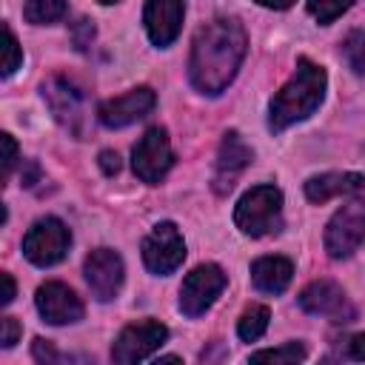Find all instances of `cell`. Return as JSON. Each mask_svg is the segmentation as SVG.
I'll list each match as a JSON object with an SVG mask.
<instances>
[{"mask_svg": "<svg viewBox=\"0 0 365 365\" xmlns=\"http://www.w3.org/2000/svg\"><path fill=\"white\" fill-rule=\"evenodd\" d=\"M325 86H328L325 68L319 63L308 60V57H299L291 80L271 97L268 128L271 131H285L294 123L308 120L319 108V103L325 97Z\"/></svg>", "mask_w": 365, "mask_h": 365, "instance_id": "obj_2", "label": "cell"}, {"mask_svg": "<svg viewBox=\"0 0 365 365\" xmlns=\"http://www.w3.org/2000/svg\"><path fill=\"white\" fill-rule=\"evenodd\" d=\"M248 51V37L240 20L214 17L191 40L188 80L200 94H220L237 77Z\"/></svg>", "mask_w": 365, "mask_h": 365, "instance_id": "obj_1", "label": "cell"}, {"mask_svg": "<svg viewBox=\"0 0 365 365\" xmlns=\"http://www.w3.org/2000/svg\"><path fill=\"white\" fill-rule=\"evenodd\" d=\"M3 37H6V43H3V77H11L23 63V51H20V43L9 26H3Z\"/></svg>", "mask_w": 365, "mask_h": 365, "instance_id": "obj_24", "label": "cell"}, {"mask_svg": "<svg viewBox=\"0 0 365 365\" xmlns=\"http://www.w3.org/2000/svg\"><path fill=\"white\" fill-rule=\"evenodd\" d=\"M43 100L48 103L54 120L66 131H71L74 137H83V131H86V97L71 80L51 77L48 83H43Z\"/></svg>", "mask_w": 365, "mask_h": 365, "instance_id": "obj_10", "label": "cell"}, {"mask_svg": "<svg viewBox=\"0 0 365 365\" xmlns=\"http://www.w3.org/2000/svg\"><path fill=\"white\" fill-rule=\"evenodd\" d=\"M34 305L48 325H71L86 314L83 299L63 282H43L34 294Z\"/></svg>", "mask_w": 365, "mask_h": 365, "instance_id": "obj_14", "label": "cell"}, {"mask_svg": "<svg viewBox=\"0 0 365 365\" xmlns=\"http://www.w3.org/2000/svg\"><path fill=\"white\" fill-rule=\"evenodd\" d=\"M345 354H348V359H356V362H365V331L348 339V351H345Z\"/></svg>", "mask_w": 365, "mask_h": 365, "instance_id": "obj_28", "label": "cell"}, {"mask_svg": "<svg viewBox=\"0 0 365 365\" xmlns=\"http://www.w3.org/2000/svg\"><path fill=\"white\" fill-rule=\"evenodd\" d=\"M254 3H259V6H265V9H277V11H282V9H291L297 0H254Z\"/></svg>", "mask_w": 365, "mask_h": 365, "instance_id": "obj_31", "label": "cell"}, {"mask_svg": "<svg viewBox=\"0 0 365 365\" xmlns=\"http://www.w3.org/2000/svg\"><path fill=\"white\" fill-rule=\"evenodd\" d=\"M0 279H3V297H0V302H3V305H9V302L14 299V291H17V288H14L11 274H6V271H3V274H0Z\"/></svg>", "mask_w": 365, "mask_h": 365, "instance_id": "obj_30", "label": "cell"}, {"mask_svg": "<svg viewBox=\"0 0 365 365\" xmlns=\"http://www.w3.org/2000/svg\"><path fill=\"white\" fill-rule=\"evenodd\" d=\"M225 288V271L214 262H205V265H197L180 285V311L185 317H200L205 314L217 297L222 294Z\"/></svg>", "mask_w": 365, "mask_h": 365, "instance_id": "obj_9", "label": "cell"}, {"mask_svg": "<svg viewBox=\"0 0 365 365\" xmlns=\"http://www.w3.org/2000/svg\"><path fill=\"white\" fill-rule=\"evenodd\" d=\"M268 319H271V311H268L265 305H259V302L248 305V308L240 314V319H237V334H240V339H242V342H257V339L265 334Z\"/></svg>", "mask_w": 365, "mask_h": 365, "instance_id": "obj_20", "label": "cell"}, {"mask_svg": "<svg viewBox=\"0 0 365 365\" xmlns=\"http://www.w3.org/2000/svg\"><path fill=\"white\" fill-rule=\"evenodd\" d=\"M86 282L94 294V299L100 302H108L120 294L123 288V279H125V265H123V257L114 251V248H97L86 257Z\"/></svg>", "mask_w": 365, "mask_h": 365, "instance_id": "obj_12", "label": "cell"}, {"mask_svg": "<svg viewBox=\"0 0 365 365\" xmlns=\"http://www.w3.org/2000/svg\"><path fill=\"white\" fill-rule=\"evenodd\" d=\"M131 165H134V174L148 185H157L171 171L174 148H171V140H168L165 128L154 125L140 137V143L131 151Z\"/></svg>", "mask_w": 365, "mask_h": 365, "instance_id": "obj_7", "label": "cell"}, {"mask_svg": "<svg viewBox=\"0 0 365 365\" xmlns=\"http://www.w3.org/2000/svg\"><path fill=\"white\" fill-rule=\"evenodd\" d=\"M0 143H3V180H9L17 163V143L11 134H0Z\"/></svg>", "mask_w": 365, "mask_h": 365, "instance_id": "obj_25", "label": "cell"}, {"mask_svg": "<svg viewBox=\"0 0 365 365\" xmlns=\"http://www.w3.org/2000/svg\"><path fill=\"white\" fill-rule=\"evenodd\" d=\"M168 339V328L157 319H143V322H131L125 325L114 345H111V359L117 365H134V362H143L148 359L163 342Z\"/></svg>", "mask_w": 365, "mask_h": 365, "instance_id": "obj_6", "label": "cell"}, {"mask_svg": "<svg viewBox=\"0 0 365 365\" xmlns=\"http://www.w3.org/2000/svg\"><path fill=\"white\" fill-rule=\"evenodd\" d=\"M71 245V234L63 220L57 217H40L23 237V254L31 265L48 268L57 265Z\"/></svg>", "mask_w": 365, "mask_h": 365, "instance_id": "obj_4", "label": "cell"}, {"mask_svg": "<svg viewBox=\"0 0 365 365\" xmlns=\"http://www.w3.org/2000/svg\"><path fill=\"white\" fill-rule=\"evenodd\" d=\"M339 54L354 74H365V31H359V29L348 31L339 46Z\"/></svg>", "mask_w": 365, "mask_h": 365, "instance_id": "obj_22", "label": "cell"}, {"mask_svg": "<svg viewBox=\"0 0 365 365\" xmlns=\"http://www.w3.org/2000/svg\"><path fill=\"white\" fill-rule=\"evenodd\" d=\"M254 160V151L248 148V143L237 134V131H225L220 151H217V171H214V188L217 194H225L234 188V180L248 168V163Z\"/></svg>", "mask_w": 365, "mask_h": 365, "instance_id": "obj_16", "label": "cell"}, {"mask_svg": "<svg viewBox=\"0 0 365 365\" xmlns=\"http://www.w3.org/2000/svg\"><path fill=\"white\" fill-rule=\"evenodd\" d=\"M17 339H20V322L14 317H3L0 319V345L11 348Z\"/></svg>", "mask_w": 365, "mask_h": 365, "instance_id": "obj_26", "label": "cell"}, {"mask_svg": "<svg viewBox=\"0 0 365 365\" xmlns=\"http://www.w3.org/2000/svg\"><path fill=\"white\" fill-rule=\"evenodd\" d=\"M234 225L245 237L277 234L282 228V191L268 182L248 188L234 208Z\"/></svg>", "mask_w": 365, "mask_h": 365, "instance_id": "obj_3", "label": "cell"}, {"mask_svg": "<svg viewBox=\"0 0 365 365\" xmlns=\"http://www.w3.org/2000/svg\"><path fill=\"white\" fill-rule=\"evenodd\" d=\"M365 188V174L356 171H325L305 182V197L317 205L334 200V197H351Z\"/></svg>", "mask_w": 365, "mask_h": 365, "instance_id": "obj_17", "label": "cell"}, {"mask_svg": "<svg viewBox=\"0 0 365 365\" xmlns=\"http://www.w3.org/2000/svg\"><path fill=\"white\" fill-rule=\"evenodd\" d=\"M185 259V242L174 222H157L143 240V262L151 274H174Z\"/></svg>", "mask_w": 365, "mask_h": 365, "instance_id": "obj_8", "label": "cell"}, {"mask_svg": "<svg viewBox=\"0 0 365 365\" xmlns=\"http://www.w3.org/2000/svg\"><path fill=\"white\" fill-rule=\"evenodd\" d=\"M294 265L285 257H259L251 262V282L262 294H282L291 285Z\"/></svg>", "mask_w": 365, "mask_h": 365, "instance_id": "obj_18", "label": "cell"}, {"mask_svg": "<svg viewBox=\"0 0 365 365\" xmlns=\"http://www.w3.org/2000/svg\"><path fill=\"white\" fill-rule=\"evenodd\" d=\"M31 354H34V359H37V362H48V365L63 359V356L54 351V345H51L48 339H34V345H31Z\"/></svg>", "mask_w": 365, "mask_h": 365, "instance_id": "obj_27", "label": "cell"}, {"mask_svg": "<svg viewBox=\"0 0 365 365\" xmlns=\"http://www.w3.org/2000/svg\"><path fill=\"white\" fill-rule=\"evenodd\" d=\"M182 0H145L143 9V23H145V34L157 48H165L177 40L180 29H182Z\"/></svg>", "mask_w": 365, "mask_h": 365, "instance_id": "obj_15", "label": "cell"}, {"mask_svg": "<svg viewBox=\"0 0 365 365\" xmlns=\"http://www.w3.org/2000/svg\"><path fill=\"white\" fill-rule=\"evenodd\" d=\"M365 242V200L345 202L325 225V251L331 259H348Z\"/></svg>", "mask_w": 365, "mask_h": 365, "instance_id": "obj_5", "label": "cell"}, {"mask_svg": "<svg viewBox=\"0 0 365 365\" xmlns=\"http://www.w3.org/2000/svg\"><path fill=\"white\" fill-rule=\"evenodd\" d=\"M354 0H308V14L319 23V26H328L334 23L339 14H345L351 9Z\"/></svg>", "mask_w": 365, "mask_h": 365, "instance_id": "obj_23", "label": "cell"}, {"mask_svg": "<svg viewBox=\"0 0 365 365\" xmlns=\"http://www.w3.org/2000/svg\"><path fill=\"white\" fill-rule=\"evenodd\" d=\"M68 11L66 0H26L23 3V17L31 26H51L57 20H63Z\"/></svg>", "mask_w": 365, "mask_h": 365, "instance_id": "obj_19", "label": "cell"}, {"mask_svg": "<svg viewBox=\"0 0 365 365\" xmlns=\"http://www.w3.org/2000/svg\"><path fill=\"white\" fill-rule=\"evenodd\" d=\"M299 308L311 317H328L331 322H351L356 317L354 305L348 302L345 291L331 282V279H317L311 285H305L297 297Z\"/></svg>", "mask_w": 365, "mask_h": 365, "instance_id": "obj_11", "label": "cell"}, {"mask_svg": "<svg viewBox=\"0 0 365 365\" xmlns=\"http://www.w3.org/2000/svg\"><path fill=\"white\" fill-rule=\"evenodd\" d=\"M157 106V94L148 86H137L120 97H111L106 103L97 106V120L106 128H125L137 120H143L145 114H151Z\"/></svg>", "mask_w": 365, "mask_h": 365, "instance_id": "obj_13", "label": "cell"}, {"mask_svg": "<svg viewBox=\"0 0 365 365\" xmlns=\"http://www.w3.org/2000/svg\"><path fill=\"white\" fill-rule=\"evenodd\" d=\"M100 168H103V174H117L120 171V157H117V151H100Z\"/></svg>", "mask_w": 365, "mask_h": 365, "instance_id": "obj_29", "label": "cell"}, {"mask_svg": "<svg viewBox=\"0 0 365 365\" xmlns=\"http://www.w3.org/2000/svg\"><path fill=\"white\" fill-rule=\"evenodd\" d=\"M308 356L302 342H285L279 348H265V351H254L251 362H271V365H297Z\"/></svg>", "mask_w": 365, "mask_h": 365, "instance_id": "obj_21", "label": "cell"}, {"mask_svg": "<svg viewBox=\"0 0 365 365\" xmlns=\"http://www.w3.org/2000/svg\"><path fill=\"white\" fill-rule=\"evenodd\" d=\"M97 3H103V6H108V3H117V0H97Z\"/></svg>", "mask_w": 365, "mask_h": 365, "instance_id": "obj_32", "label": "cell"}]
</instances>
